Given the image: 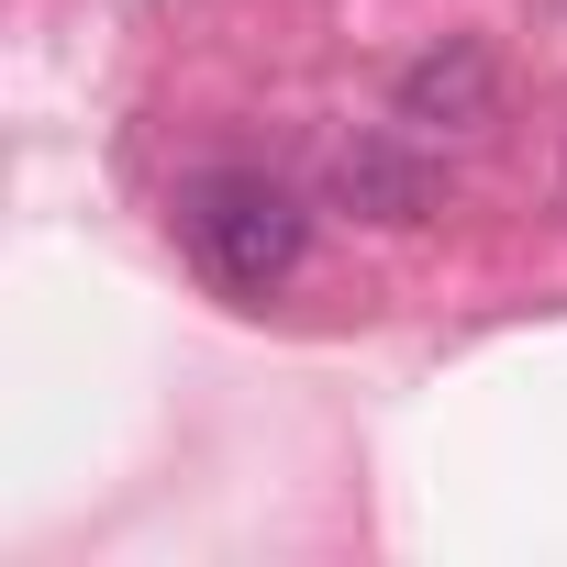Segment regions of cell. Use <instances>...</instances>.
Wrapping results in <instances>:
<instances>
[{"label":"cell","mask_w":567,"mask_h":567,"mask_svg":"<svg viewBox=\"0 0 567 567\" xmlns=\"http://www.w3.org/2000/svg\"><path fill=\"white\" fill-rule=\"evenodd\" d=\"M178 234H189V267L212 278L223 301L290 290L301 256H312V212H301V189L267 178V167H212V178H189Z\"/></svg>","instance_id":"cell-1"},{"label":"cell","mask_w":567,"mask_h":567,"mask_svg":"<svg viewBox=\"0 0 567 567\" xmlns=\"http://www.w3.org/2000/svg\"><path fill=\"white\" fill-rule=\"evenodd\" d=\"M323 200L346 223H379V234H412L445 212V156L412 134V123H379V134H346L323 156Z\"/></svg>","instance_id":"cell-2"},{"label":"cell","mask_w":567,"mask_h":567,"mask_svg":"<svg viewBox=\"0 0 567 567\" xmlns=\"http://www.w3.org/2000/svg\"><path fill=\"white\" fill-rule=\"evenodd\" d=\"M390 123H412L423 145H478L501 123V45L489 34H434L390 79Z\"/></svg>","instance_id":"cell-3"}]
</instances>
